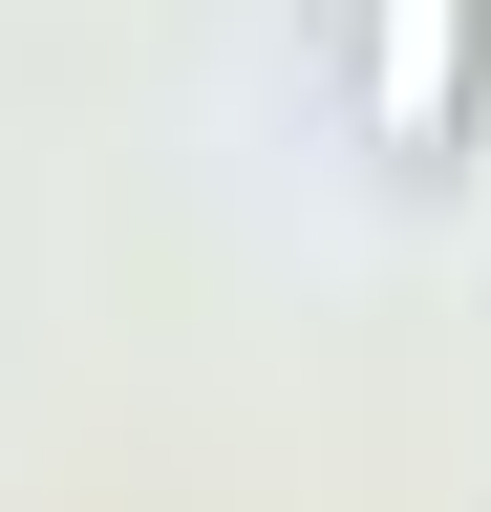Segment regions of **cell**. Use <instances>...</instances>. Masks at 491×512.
I'll return each instance as SVG.
<instances>
[{
  "label": "cell",
  "instance_id": "6da1fadb",
  "mask_svg": "<svg viewBox=\"0 0 491 512\" xmlns=\"http://www.w3.org/2000/svg\"><path fill=\"white\" fill-rule=\"evenodd\" d=\"M470 43H491V0H363V128L427 171L470 128Z\"/></svg>",
  "mask_w": 491,
  "mask_h": 512
}]
</instances>
